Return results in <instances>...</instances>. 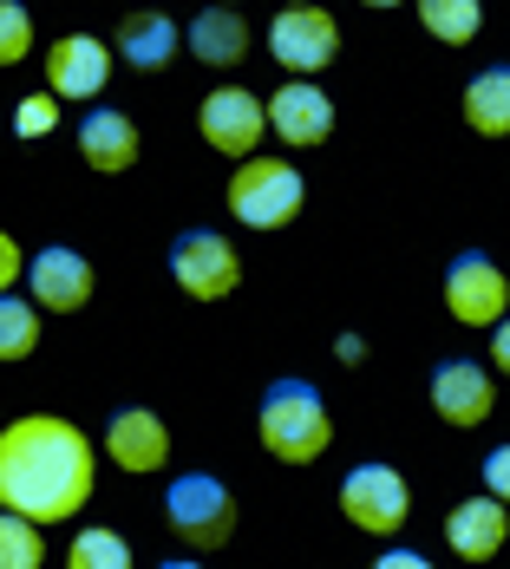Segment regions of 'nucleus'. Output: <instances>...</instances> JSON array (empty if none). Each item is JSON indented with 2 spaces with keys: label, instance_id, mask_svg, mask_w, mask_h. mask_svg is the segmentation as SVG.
<instances>
[{
  "label": "nucleus",
  "instance_id": "f257e3e1",
  "mask_svg": "<svg viewBox=\"0 0 510 569\" xmlns=\"http://www.w3.org/2000/svg\"><path fill=\"white\" fill-rule=\"evenodd\" d=\"M99 446L66 412H20L0 426V511L27 523H66L92 505Z\"/></svg>",
  "mask_w": 510,
  "mask_h": 569
},
{
  "label": "nucleus",
  "instance_id": "f03ea898",
  "mask_svg": "<svg viewBox=\"0 0 510 569\" xmlns=\"http://www.w3.org/2000/svg\"><path fill=\"white\" fill-rule=\"evenodd\" d=\"M256 432H262V452L269 458L314 465L334 446V412H328V399L314 393L308 380H276L262 393V406H256Z\"/></svg>",
  "mask_w": 510,
  "mask_h": 569
},
{
  "label": "nucleus",
  "instance_id": "7ed1b4c3",
  "mask_svg": "<svg viewBox=\"0 0 510 569\" xmlns=\"http://www.w3.org/2000/svg\"><path fill=\"white\" fill-rule=\"evenodd\" d=\"M223 203H229V217L249 229H288L301 217V203H308V177L294 171L288 158L249 151V158H236V177H229Z\"/></svg>",
  "mask_w": 510,
  "mask_h": 569
},
{
  "label": "nucleus",
  "instance_id": "20e7f679",
  "mask_svg": "<svg viewBox=\"0 0 510 569\" xmlns=\"http://www.w3.org/2000/svg\"><path fill=\"white\" fill-rule=\"evenodd\" d=\"M164 523L183 537V550H223L236 537V491L217 471H183L164 491Z\"/></svg>",
  "mask_w": 510,
  "mask_h": 569
},
{
  "label": "nucleus",
  "instance_id": "39448f33",
  "mask_svg": "<svg viewBox=\"0 0 510 569\" xmlns=\"http://www.w3.org/2000/svg\"><path fill=\"white\" fill-rule=\"evenodd\" d=\"M170 282L183 288L190 301H229L242 288V256L217 229H183L170 242Z\"/></svg>",
  "mask_w": 510,
  "mask_h": 569
},
{
  "label": "nucleus",
  "instance_id": "423d86ee",
  "mask_svg": "<svg viewBox=\"0 0 510 569\" xmlns=\"http://www.w3.org/2000/svg\"><path fill=\"white\" fill-rule=\"evenodd\" d=\"M340 517L367 537H399L406 517H412V485L393 465H353L347 485H340Z\"/></svg>",
  "mask_w": 510,
  "mask_h": 569
},
{
  "label": "nucleus",
  "instance_id": "0eeeda50",
  "mask_svg": "<svg viewBox=\"0 0 510 569\" xmlns=\"http://www.w3.org/2000/svg\"><path fill=\"white\" fill-rule=\"evenodd\" d=\"M269 53L282 72H328L340 53V20L321 7V0H308V7H282L276 20H269Z\"/></svg>",
  "mask_w": 510,
  "mask_h": 569
},
{
  "label": "nucleus",
  "instance_id": "6e6552de",
  "mask_svg": "<svg viewBox=\"0 0 510 569\" xmlns=\"http://www.w3.org/2000/svg\"><path fill=\"white\" fill-rule=\"evenodd\" d=\"M510 308V282L504 269L484 256V249H464L452 256V269H446V315H452L458 328H498Z\"/></svg>",
  "mask_w": 510,
  "mask_h": 569
},
{
  "label": "nucleus",
  "instance_id": "1a4fd4ad",
  "mask_svg": "<svg viewBox=\"0 0 510 569\" xmlns=\"http://www.w3.org/2000/svg\"><path fill=\"white\" fill-rule=\"evenodd\" d=\"M197 131H203L210 151L249 158V151H262L269 118H262V99H256L249 86H217V92H203V106H197Z\"/></svg>",
  "mask_w": 510,
  "mask_h": 569
},
{
  "label": "nucleus",
  "instance_id": "9d476101",
  "mask_svg": "<svg viewBox=\"0 0 510 569\" xmlns=\"http://www.w3.org/2000/svg\"><path fill=\"white\" fill-rule=\"evenodd\" d=\"M20 276H27V288H33L27 301H33L40 315H79V308L92 301V288H99L92 262H86L79 249H66V242H47Z\"/></svg>",
  "mask_w": 510,
  "mask_h": 569
},
{
  "label": "nucleus",
  "instance_id": "9b49d317",
  "mask_svg": "<svg viewBox=\"0 0 510 569\" xmlns=\"http://www.w3.org/2000/svg\"><path fill=\"white\" fill-rule=\"evenodd\" d=\"M262 118H269V138H282L288 151H314L334 138V99L321 86H276V99H262Z\"/></svg>",
  "mask_w": 510,
  "mask_h": 569
},
{
  "label": "nucleus",
  "instance_id": "f8f14e48",
  "mask_svg": "<svg viewBox=\"0 0 510 569\" xmlns=\"http://www.w3.org/2000/svg\"><path fill=\"white\" fill-rule=\"evenodd\" d=\"M99 452L112 458L118 471H131V478H151V471L170 465V426L151 412V406H124V412H112Z\"/></svg>",
  "mask_w": 510,
  "mask_h": 569
},
{
  "label": "nucleus",
  "instance_id": "ddd939ff",
  "mask_svg": "<svg viewBox=\"0 0 510 569\" xmlns=\"http://www.w3.org/2000/svg\"><path fill=\"white\" fill-rule=\"evenodd\" d=\"M112 86V47L92 33H66L47 47V92L53 99H99Z\"/></svg>",
  "mask_w": 510,
  "mask_h": 569
},
{
  "label": "nucleus",
  "instance_id": "4468645a",
  "mask_svg": "<svg viewBox=\"0 0 510 569\" xmlns=\"http://www.w3.org/2000/svg\"><path fill=\"white\" fill-rule=\"evenodd\" d=\"M491 406H498V380H491L478 360H439V367H432V412H439L446 426L471 432V426L491 419Z\"/></svg>",
  "mask_w": 510,
  "mask_h": 569
},
{
  "label": "nucleus",
  "instance_id": "2eb2a0df",
  "mask_svg": "<svg viewBox=\"0 0 510 569\" xmlns=\"http://www.w3.org/2000/svg\"><path fill=\"white\" fill-rule=\"evenodd\" d=\"M446 543H452V557H464V563H491L498 550L510 543V511L504 498H464V505H452V517H446Z\"/></svg>",
  "mask_w": 510,
  "mask_h": 569
},
{
  "label": "nucleus",
  "instance_id": "dca6fc26",
  "mask_svg": "<svg viewBox=\"0 0 510 569\" xmlns=\"http://www.w3.org/2000/svg\"><path fill=\"white\" fill-rule=\"evenodd\" d=\"M177 47H183V27L170 20L164 7H131L124 27H118L112 59H124L131 72H164L170 59H177Z\"/></svg>",
  "mask_w": 510,
  "mask_h": 569
},
{
  "label": "nucleus",
  "instance_id": "f3484780",
  "mask_svg": "<svg viewBox=\"0 0 510 569\" xmlns=\"http://www.w3.org/2000/svg\"><path fill=\"white\" fill-rule=\"evenodd\" d=\"M138 124H131V112H118V106H92V112L79 118V158L92 164L99 177H118L138 164Z\"/></svg>",
  "mask_w": 510,
  "mask_h": 569
},
{
  "label": "nucleus",
  "instance_id": "a211bd4d",
  "mask_svg": "<svg viewBox=\"0 0 510 569\" xmlns=\"http://www.w3.org/2000/svg\"><path fill=\"white\" fill-rule=\"evenodd\" d=\"M183 47L203 59V66H242L249 59V47H256V27L242 20V7H203L190 27H183Z\"/></svg>",
  "mask_w": 510,
  "mask_h": 569
},
{
  "label": "nucleus",
  "instance_id": "6ab92c4d",
  "mask_svg": "<svg viewBox=\"0 0 510 569\" xmlns=\"http://www.w3.org/2000/svg\"><path fill=\"white\" fill-rule=\"evenodd\" d=\"M464 124L478 138H510V72L504 66H484L464 86Z\"/></svg>",
  "mask_w": 510,
  "mask_h": 569
},
{
  "label": "nucleus",
  "instance_id": "aec40b11",
  "mask_svg": "<svg viewBox=\"0 0 510 569\" xmlns=\"http://www.w3.org/2000/svg\"><path fill=\"white\" fill-rule=\"evenodd\" d=\"M412 7H419V27L439 47H471L478 27H484V0H412Z\"/></svg>",
  "mask_w": 510,
  "mask_h": 569
},
{
  "label": "nucleus",
  "instance_id": "412c9836",
  "mask_svg": "<svg viewBox=\"0 0 510 569\" xmlns=\"http://www.w3.org/2000/svg\"><path fill=\"white\" fill-rule=\"evenodd\" d=\"M40 347V308L27 301V295H7L0 288V360L13 367V360H27Z\"/></svg>",
  "mask_w": 510,
  "mask_h": 569
},
{
  "label": "nucleus",
  "instance_id": "4be33fe9",
  "mask_svg": "<svg viewBox=\"0 0 510 569\" xmlns=\"http://www.w3.org/2000/svg\"><path fill=\"white\" fill-rule=\"evenodd\" d=\"M66 563H72V569H131V543L118 537L112 523H86V530L72 537Z\"/></svg>",
  "mask_w": 510,
  "mask_h": 569
},
{
  "label": "nucleus",
  "instance_id": "5701e85b",
  "mask_svg": "<svg viewBox=\"0 0 510 569\" xmlns=\"http://www.w3.org/2000/svg\"><path fill=\"white\" fill-rule=\"evenodd\" d=\"M47 563V543H40V523L0 511V569H40Z\"/></svg>",
  "mask_w": 510,
  "mask_h": 569
},
{
  "label": "nucleus",
  "instance_id": "b1692460",
  "mask_svg": "<svg viewBox=\"0 0 510 569\" xmlns=\"http://www.w3.org/2000/svg\"><path fill=\"white\" fill-rule=\"evenodd\" d=\"M33 53V13L20 0H0V66H20Z\"/></svg>",
  "mask_w": 510,
  "mask_h": 569
},
{
  "label": "nucleus",
  "instance_id": "393cba45",
  "mask_svg": "<svg viewBox=\"0 0 510 569\" xmlns=\"http://www.w3.org/2000/svg\"><path fill=\"white\" fill-rule=\"evenodd\" d=\"M53 124H59V99L53 92H27V99L13 106V131H20V138H47Z\"/></svg>",
  "mask_w": 510,
  "mask_h": 569
},
{
  "label": "nucleus",
  "instance_id": "a878e982",
  "mask_svg": "<svg viewBox=\"0 0 510 569\" xmlns=\"http://www.w3.org/2000/svg\"><path fill=\"white\" fill-rule=\"evenodd\" d=\"M484 491H491V498H504V505H510V452H504V446H498V452L484 458Z\"/></svg>",
  "mask_w": 510,
  "mask_h": 569
},
{
  "label": "nucleus",
  "instance_id": "bb28decb",
  "mask_svg": "<svg viewBox=\"0 0 510 569\" xmlns=\"http://www.w3.org/2000/svg\"><path fill=\"white\" fill-rule=\"evenodd\" d=\"M20 269H27V249H20V242H13V236L0 229V288L20 282Z\"/></svg>",
  "mask_w": 510,
  "mask_h": 569
},
{
  "label": "nucleus",
  "instance_id": "cd10ccee",
  "mask_svg": "<svg viewBox=\"0 0 510 569\" xmlns=\"http://www.w3.org/2000/svg\"><path fill=\"white\" fill-rule=\"evenodd\" d=\"M373 563H380V569H426V557H419V550H399V543H393V550H387V557H373Z\"/></svg>",
  "mask_w": 510,
  "mask_h": 569
},
{
  "label": "nucleus",
  "instance_id": "c85d7f7f",
  "mask_svg": "<svg viewBox=\"0 0 510 569\" xmlns=\"http://www.w3.org/2000/svg\"><path fill=\"white\" fill-rule=\"evenodd\" d=\"M334 353L347 360V367H360V360H367V341H360V335H340V341H334Z\"/></svg>",
  "mask_w": 510,
  "mask_h": 569
},
{
  "label": "nucleus",
  "instance_id": "c756f323",
  "mask_svg": "<svg viewBox=\"0 0 510 569\" xmlns=\"http://www.w3.org/2000/svg\"><path fill=\"white\" fill-rule=\"evenodd\" d=\"M491 360H498V373H510V328L498 321V341H491Z\"/></svg>",
  "mask_w": 510,
  "mask_h": 569
},
{
  "label": "nucleus",
  "instance_id": "7c9ffc66",
  "mask_svg": "<svg viewBox=\"0 0 510 569\" xmlns=\"http://www.w3.org/2000/svg\"><path fill=\"white\" fill-rule=\"evenodd\" d=\"M360 7H406V0H360Z\"/></svg>",
  "mask_w": 510,
  "mask_h": 569
},
{
  "label": "nucleus",
  "instance_id": "2f4dec72",
  "mask_svg": "<svg viewBox=\"0 0 510 569\" xmlns=\"http://www.w3.org/2000/svg\"><path fill=\"white\" fill-rule=\"evenodd\" d=\"M217 7H242V0H217Z\"/></svg>",
  "mask_w": 510,
  "mask_h": 569
},
{
  "label": "nucleus",
  "instance_id": "473e14b6",
  "mask_svg": "<svg viewBox=\"0 0 510 569\" xmlns=\"http://www.w3.org/2000/svg\"><path fill=\"white\" fill-rule=\"evenodd\" d=\"M282 7H308V0H282Z\"/></svg>",
  "mask_w": 510,
  "mask_h": 569
},
{
  "label": "nucleus",
  "instance_id": "72a5a7b5",
  "mask_svg": "<svg viewBox=\"0 0 510 569\" xmlns=\"http://www.w3.org/2000/svg\"><path fill=\"white\" fill-rule=\"evenodd\" d=\"M144 7H158V0H144Z\"/></svg>",
  "mask_w": 510,
  "mask_h": 569
}]
</instances>
